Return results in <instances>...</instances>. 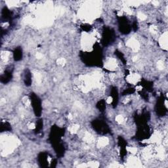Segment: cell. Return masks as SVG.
Returning a JSON list of instances; mask_svg holds the SVG:
<instances>
[{"label": "cell", "mask_w": 168, "mask_h": 168, "mask_svg": "<svg viewBox=\"0 0 168 168\" xmlns=\"http://www.w3.org/2000/svg\"><path fill=\"white\" fill-rule=\"evenodd\" d=\"M30 101L32 106L33 108V111L35 116L40 117L42 112V105L41 99L37 95L32 93L30 94Z\"/></svg>", "instance_id": "obj_1"}, {"label": "cell", "mask_w": 168, "mask_h": 168, "mask_svg": "<svg viewBox=\"0 0 168 168\" xmlns=\"http://www.w3.org/2000/svg\"><path fill=\"white\" fill-rule=\"evenodd\" d=\"M92 125L94 129H95V131L99 133L106 134L109 131V127H108L106 124L103 121L100 120V119L94 120L92 122Z\"/></svg>", "instance_id": "obj_2"}, {"label": "cell", "mask_w": 168, "mask_h": 168, "mask_svg": "<svg viewBox=\"0 0 168 168\" xmlns=\"http://www.w3.org/2000/svg\"><path fill=\"white\" fill-rule=\"evenodd\" d=\"M119 28L120 32L124 34H129L131 30V26L129 25V21L126 19V17L122 16L119 18Z\"/></svg>", "instance_id": "obj_3"}, {"label": "cell", "mask_w": 168, "mask_h": 168, "mask_svg": "<svg viewBox=\"0 0 168 168\" xmlns=\"http://www.w3.org/2000/svg\"><path fill=\"white\" fill-rule=\"evenodd\" d=\"M114 38V34L111 30V29L106 28L104 30L103 33V38H102V43L105 45H109Z\"/></svg>", "instance_id": "obj_4"}, {"label": "cell", "mask_w": 168, "mask_h": 168, "mask_svg": "<svg viewBox=\"0 0 168 168\" xmlns=\"http://www.w3.org/2000/svg\"><path fill=\"white\" fill-rule=\"evenodd\" d=\"M164 96L162 97H160V99H158L157 104H156V112L157 114L160 116H164L166 115V114L167 112V108L165 105V103H164Z\"/></svg>", "instance_id": "obj_5"}, {"label": "cell", "mask_w": 168, "mask_h": 168, "mask_svg": "<svg viewBox=\"0 0 168 168\" xmlns=\"http://www.w3.org/2000/svg\"><path fill=\"white\" fill-rule=\"evenodd\" d=\"M111 97L112 98V106L114 108L116 107L118 103V91L116 87H113L111 89Z\"/></svg>", "instance_id": "obj_6"}, {"label": "cell", "mask_w": 168, "mask_h": 168, "mask_svg": "<svg viewBox=\"0 0 168 168\" xmlns=\"http://www.w3.org/2000/svg\"><path fill=\"white\" fill-rule=\"evenodd\" d=\"M38 161L41 167H46L48 166L47 154L46 153L42 152L38 156Z\"/></svg>", "instance_id": "obj_7"}, {"label": "cell", "mask_w": 168, "mask_h": 168, "mask_svg": "<svg viewBox=\"0 0 168 168\" xmlns=\"http://www.w3.org/2000/svg\"><path fill=\"white\" fill-rule=\"evenodd\" d=\"M32 74L30 71L29 70H27L25 71V76H24V82H25V85L26 86H31L32 84Z\"/></svg>", "instance_id": "obj_8"}, {"label": "cell", "mask_w": 168, "mask_h": 168, "mask_svg": "<svg viewBox=\"0 0 168 168\" xmlns=\"http://www.w3.org/2000/svg\"><path fill=\"white\" fill-rule=\"evenodd\" d=\"M23 53L21 48L17 47L13 51V58L15 61H19L22 58Z\"/></svg>", "instance_id": "obj_9"}, {"label": "cell", "mask_w": 168, "mask_h": 168, "mask_svg": "<svg viewBox=\"0 0 168 168\" xmlns=\"http://www.w3.org/2000/svg\"><path fill=\"white\" fill-rule=\"evenodd\" d=\"M96 106H97V108L99 111L103 112L106 109V102L104 100H100L98 102Z\"/></svg>", "instance_id": "obj_10"}, {"label": "cell", "mask_w": 168, "mask_h": 168, "mask_svg": "<svg viewBox=\"0 0 168 168\" xmlns=\"http://www.w3.org/2000/svg\"><path fill=\"white\" fill-rule=\"evenodd\" d=\"M43 126H44V123H43V120H42L41 119H39V120L37 122L36 125H35V131L36 132V133H39L41 131V129H43Z\"/></svg>", "instance_id": "obj_11"}]
</instances>
